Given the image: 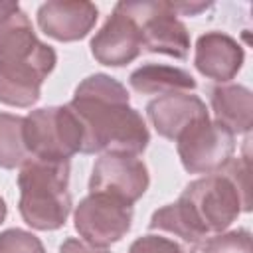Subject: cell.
Listing matches in <instances>:
<instances>
[{
    "instance_id": "20",
    "label": "cell",
    "mask_w": 253,
    "mask_h": 253,
    "mask_svg": "<svg viewBox=\"0 0 253 253\" xmlns=\"http://www.w3.org/2000/svg\"><path fill=\"white\" fill-rule=\"evenodd\" d=\"M128 253H184V249L162 233H148L134 239L128 247Z\"/></svg>"
},
{
    "instance_id": "21",
    "label": "cell",
    "mask_w": 253,
    "mask_h": 253,
    "mask_svg": "<svg viewBox=\"0 0 253 253\" xmlns=\"http://www.w3.org/2000/svg\"><path fill=\"white\" fill-rule=\"evenodd\" d=\"M59 253H111V251L101 249V247H93V245H89V243H85L83 239H77V237H67L59 245Z\"/></svg>"
},
{
    "instance_id": "4",
    "label": "cell",
    "mask_w": 253,
    "mask_h": 253,
    "mask_svg": "<svg viewBox=\"0 0 253 253\" xmlns=\"http://www.w3.org/2000/svg\"><path fill=\"white\" fill-rule=\"evenodd\" d=\"M178 206L208 239L227 231L241 211H251V198L227 172L219 170L190 182L180 194Z\"/></svg>"
},
{
    "instance_id": "18",
    "label": "cell",
    "mask_w": 253,
    "mask_h": 253,
    "mask_svg": "<svg viewBox=\"0 0 253 253\" xmlns=\"http://www.w3.org/2000/svg\"><path fill=\"white\" fill-rule=\"evenodd\" d=\"M202 253H253L249 229H229L210 235L202 243Z\"/></svg>"
},
{
    "instance_id": "19",
    "label": "cell",
    "mask_w": 253,
    "mask_h": 253,
    "mask_svg": "<svg viewBox=\"0 0 253 253\" xmlns=\"http://www.w3.org/2000/svg\"><path fill=\"white\" fill-rule=\"evenodd\" d=\"M0 253H45V247L32 231L12 227L0 233Z\"/></svg>"
},
{
    "instance_id": "11",
    "label": "cell",
    "mask_w": 253,
    "mask_h": 253,
    "mask_svg": "<svg viewBox=\"0 0 253 253\" xmlns=\"http://www.w3.org/2000/svg\"><path fill=\"white\" fill-rule=\"evenodd\" d=\"M40 30L55 42L83 40L97 24L99 10L85 0H49L38 8Z\"/></svg>"
},
{
    "instance_id": "1",
    "label": "cell",
    "mask_w": 253,
    "mask_h": 253,
    "mask_svg": "<svg viewBox=\"0 0 253 253\" xmlns=\"http://www.w3.org/2000/svg\"><path fill=\"white\" fill-rule=\"evenodd\" d=\"M83 128L81 154L138 156L150 142L142 115L130 107L126 87L107 73L85 77L67 103Z\"/></svg>"
},
{
    "instance_id": "12",
    "label": "cell",
    "mask_w": 253,
    "mask_h": 253,
    "mask_svg": "<svg viewBox=\"0 0 253 253\" xmlns=\"http://www.w3.org/2000/svg\"><path fill=\"white\" fill-rule=\"evenodd\" d=\"M245 51L241 43L225 32H206L198 38L194 49V65L196 69L211 79L221 83L231 81L243 67Z\"/></svg>"
},
{
    "instance_id": "14",
    "label": "cell",
    "mask_w": 253,
    "mask_h": 253,
    "mask_svg": "<svg viewBox=\"0 0 253 253\" xmlns=\"http://www.w3.org/2000/svg\"><path fill=\"white\" fill-rule=\"evenodd\" d=\"M215 121L233 134H247L253 125V93L245 85L221 83L210 93Z\"/></svg>"
},
{
    "instance_id": "5",
    "label": "cell",
    "mask_w": 253,
    "mask_h": 253,
    "mask_svg": "<svg viewBox=\"0 0 253 253\" xmlns=\"http://www.w3.org/2000/svg\"><path fill=\"white\" fill-rule=\"evenodd\" d=\"M24 142L32 158L69 162L81 152L83 128L69 105L42 107L24 117Z\"/></svg>"
},
{
    "instance_id": "9",
    "label": "cell",
    "mask_w": 253,
    "mask_h": 253,
    "mask_svg": "<svg viewBox=\"0 0 253 253\" xmlns=\"http://www.w3.org/2000/svg\"><path fill=\"white\" fill-rule=\"evenodd\" d=\"M150 174L138 156L101 154L89 178L91 194H107L126 206L138 202L148 190Z\"/></svg>"
},
{
    "instance_id": "22",
    "label": "cell",
    "mask_w": 253,
    "mask_h": 253,
    "mask_svg": "<svg viewBox=\"0 0 253 253\" xmlns=\"http://www.w3.org/2000/svg\"><path fill=\"white\" fill-rule=\"evenodd\" d=\"M172 10L176 14H184V16H198L200 12H204L206 8H210V2H170Z\"/></svg>"
},
{
    "instance_id": "10",
    "label": "cell",
    "mask_w": 253,
    "mask_h": 253,
    "mask_svg": "<svg viewBox=\"0 0 253 253\" xmlns=\"http://www.w3.org/2000/svg\"><path fill=\"white\" fill-rule=\"evenodd\" d=\"M89 47L97 63L107 67H123L134 61L142 51L138 24L119 4H115L113 14L107 18L101 30L95 32Z\"/></svg>"
},
{
    "instance_id": "23",
    "label": "cell",
    "mask_w": 253,
    "mask_h": 253,
    "mask_svg": "<svg viewBox=\"0 0 253 253\" xmlns=\"http://www.w3.org/2000/svg\"><path fill=\"white\" fill-rule=\"evenodd\" d=\"M6 213H8V208H6L4 198L0 196V225H2V223H4V219H6Z\"/></svg>"
},
{
    "instance_id": "17",
    "label": "cell",
    "mask_w": 253,
    "mask_h": 253,
    "mask_svg": "<svg viewBox=\"0 0 253 253\" xmlns=\"http://www.w3.org/2000/svg\"><path fill=\"white\" fill-rule=\"evenodd\" d=\"M30 158L24 142V117L0 113V168L14 170Z\"/></svg>"
},
{
    "instance_id": "6",
    "label": "cell",
    "mask_w": 253,
    "mask_h": 253,
    "mask_svg": "<svg viewBox=\"0 0 253 253\" xmlns=\"http://www.w3.org/2000/svg\"><path fill=\"white\" fill-rule=\"evenodd\" d=\"M119 6L134 18L140 30L142 47L150 53L186 59L190 51V32L170 2H119Z\"/></svg>"
},
{
    "instance_id": "3",
    "label": "cell",
    "mask_w": 253,
    "mask_h": 253,
    "mask_svg": "<svg viewBox=\"0 0 253 253\" xmlns=\"http://www.w3.org/2000/svg\"><path fill=\"white\" fill-rule=\"evenodd\" d=\"M57 63L51 45L30 32L0 49V103L28 109L42 97V85Z\"/></svg>"
},
{
    "instance_id": "16",
    "label": "cell",
    "mask_w": 253,
    "mask_h": 253,
    "mask_svg": "<svg viewBox=\"0 0 253 253\" xmlns=\"http://www.w3.org/2000/svg\"><path fill=\"white\" fill-rule=\"evenodd\" d=\"M148 229L150 231H158L162 235L164 233L172 235L170 239H174L184 249V253H196L202 247V243L206 241V237L190 221V217L184 213V210L178 206V202L158 208L150 215Z\"/></svg>"
},
{
    "instance_id": "8",
    "label": "cell",
    "mask_w": 253,
    "mask_h": 253,
    "mask_svg": "<svg viewBox=\"0 0 253 253\" xmlns=\"http://www.w3.org/2000/svg\"><path fill=\"white\" fill-rule=\"evenodd\" d=\"M73 225L85 243L107 249L130 231L132 206H126L107 194L89 192V196L75 206Z\"/></svg>"
},
{
    "instance_id": "2",
    "label": "cell",
    "mask_w": 253,
    "mask_h": 253,
    "mask_svg": "<svg viewBox=\"0 0 253 253\" xmlns=\"http://www.w3.org/2000/svg\"><path fill=\"white\" fill-rule=\"evenodd\" d=\"M69 162L30 158L20 166L18 210L22 219L38 231H55L71 213Z\"/></svg>"
},
{
    "instance_id": "7",
    "label": "cell",
    "mask_w": 253,
    "mask_h": 253,
    "mask_svg": "<svg viewBox=\"0 0 253 253\" xmlns=\"http://www.w3.org/2000/svg\"><path fill=\"white\" fill-rule=\"evenodd\" d=\"M176 150L186 172L215 174L233 158L235 134L210 117L200 119L176 138Z\"/></svg>"
},
{
    "instance_id": "13",
    "label": "cell",
    "mask_w": 253,
    "mask_h": 253,
    "mask_svg": "<svg viewBox=\"0 0 253 253\" xmlns=\"http://www.w3.org/2000/svg\"><path fill=\"white\" fill-rule=\"evenodd\" d=\"M146 117L152 123L154 130L174 140L196 121L208 119V107L206 103L194 95V93H168L160 95L146 105Z\"/></svg>"
},
{
    "instance_id": "15",
    "label": "cell",
    "mask_w": 253,
    "mask_h": 253,
    "mask_svg": "<svg viewBox=\"0 0 253 253\" xmlns=\"http://www.w3.org/2000/svg\"><path fill=\"white\" fill-rule=\"evenodd\" d=\"M128 85L140 95L190 93L196 89V79L182 67L144 63L128 75Z\"/></svg>"
}]
</instances>
